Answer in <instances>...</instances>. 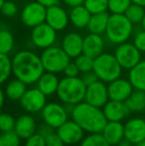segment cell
I'll return each instance as SVG.
<instances>
[{"label":"cell","mask_w":145,"mask_h":146,"mask_svg":"<svg viewBox=\"0 0 145 146\" xmlns=\"http://www.w3.org/2000/svg\"><path fill=\"white\" fill-rule=\"evenodd\" d=\"M11 60L12 74L26 85L36 84L45 72L40 56L32 51H19Z\"/></svg>","instance_id":"6da1fadb"},{"label":"cell","mask_w":145,"mask_h":146,"mask_svg":"<svg viewBox=\"0 0 145 146\" xmlns=\"http://www.w3.org/2000/svg\"><path fill=\"white\" fill-rule=\"evenodd\" d=\"M71 116L73 120H75L83 131L89 134L101 133L107 123L103 108L91 106L85 100L73 106Z\"/></svg>","instance_id":"7a4b0ae2"},{"label":"cell","mask_w":145,"mask_h":146,"mask_svg":"<svg viewBox=\"0 0 145 146\" xmlns=\"http://www.w3.org/2000/svg\"><path fill=\"white\" fill-rule=\"evenodd\" d=\"M134 33V25L124 14H110L107 22L105 36L113 45L125 43Z\"/></svg>","instance_id":"3957f363"},{"label":"cell","mask_w":145,"mask_h":146,"mask_svg":"<svg viewBox=\"0 0 145 146\" xmlns=\"http://www.w3.org/2000/svg\"><path fill=\"white\" fill-rule=\"evenodd\" d=\"M87 86L79 77H65L59 83L57 96L63 102L68 104H75L85 100Z\"/></svg>","instance_id":"277c9868"},{"label":"cell","mask_w":145,"mask_h":146,"mask_svg":"<svg viewBox=\"0 0 145 146\" xmlns=\"http://www.w3.org/2000/svg\"><path fill=\"white\" fill-rule=\"evenodd\" d=\"M122 70L114 55L110 53H103L93 60V71L103 83H110L120 78Z\"/></svg>","instance_id":"5b68a950"},{"label":"cell","mask_w":145,"mask_h":146,"mask_svg":"<svg viewBox=\"0 0 145 146\" xmlns=\"http://www.w3.org/2000/svg\"><path fill=\"white\" fill-rule=\"evenodd\" d=\"M45 72L59 74L64 72L65 68L71 62V58L60 47H49L44 49L40 56Z\"/></svg>","instance_id":"8992f818"},{"label":"cell","mask_w":145,"mask_h":146,"mask_svg":"<svg viewBox=\"0 0 145 146\" xmlns=\"http://www.w3.org/2000/svg\"><path fill=\"white\" fill-rule=\"evenodd\" d=\"M141 54L142 53L134 46L133 43L127 41L125 43L117 45L113 55L122 69L129 71L142 60Z\"/></svg>","instance_id":"52a82bcc"},{"label":"cell","mask_w":145,"mask_h":146,"mask_svg":"<svg viewBox=\"0 0 145 146\" xmlns=\"http://www.w3.org/2000/svg\"><path fill=\"white\" fill-rule=\"evenodd\" d=\"M42 118L45 123L57 129L68 120L69 113L67 112L64 104L58 102H49L41 110Z\"/></svg>","instance_id":"ba28073f"},{"label":"cell","mask_w":145,"mask_h":146,"mask_svg":"<svg viewBox=\"0 0 145 146\" xmlns=\"http://www.w3.org/2000/svg\"><path fill=\"white\" fill-rule=\"evenodd\" d=\"M47 7L36 0L28 3L21 13V21L25 26L34 28L46 21Z\"/></svg>","instance_id":"9c48e42d"},{"label":"cell","mask_w":145,"mask_h":146,"mask_svg":"<svg viewBox=\"0 0 145 146\" xmlns=\"http://www.w3.org/2000/svg\"><path fill=\"white\" fill-rule=\"evenodd\" d=\"M20 106L25 111L30 113L39 112L47 104V96L38 88H29L20 98Z\"/></svg>","instance_id":"30bf717a"},{"label":"cell","mask_w":145,"mask_h":146,"mask_svg":"<svg viewBox=\"0 0 145 146\" xmlns=\"http://www.w3.org/2000/svg\"><path fill=\"white\" fill-rule=\"evenodd\" d=\"M57 39V31L53 29L46 22L33 28L31 33V41L39 49H47L54 46Z\"/></svg>","instance_id":"8fae6325"},{"label":"cell","mask_w":145,"mask_h":146,"mask_svg":"<svg viewBox=\"0 0 145 146\" xmlns=\"http://www.w3.org/2000/svg\"><path fill=\"white\" fill-rule=\"evenodd\" d=\"M109 100V92L105 83L99 80L87 87L85 102H87V104L103 108Z\"/></svg>","instance_id":"7c38bea8"},{"label":"cell","mask_w":145,"mask_h":146,"mask_svg":"<svg viewBox=\"0 0 145 146\" xmlns=\"http://www.w3.org/2000/svg\"><path fill=\"white\" fill-rule=\"evenodd\" d=\"M57 133L65 145H75L81 142L85 135L83 129L75 120H67L57 128Z\"/></svg>","instance_id":"4fadbf2b"},{"label":"cell","mask_w":145,"mask_h":146,"mask_svg":"<svg viewBox=\"0 0 145 146\" xmlns=\"http://www.w3.org/2000/svg\"><path fill=\"white\" fill-rule=\"evenodd\" d=\"M134 90L129 80L126 79H118L109 83L107 86V92H109V98L111 100H118V102H125L129 96Z\"/></svg>","instance_id":"5bb4252c"},{"label":"cell","mask_w":145,"mask_h":146,"mask_svg":"<svg viewBox=\"0 0 145 146\" xmlns=\"http://www.w3.org/2000/svg\"><path fill=\"white\" fill-rule=\"evenodd\" d=\"M124 138L132 144L140 142L145 139V119L141 117H133L124 124Z\"/></svg>","instance_id":"9a60e30c"},{"label":"cell","mask_w":145,"mask_h":146,"mask_svg":"<svg viewBox=\"0 0 145 146\" xmlns=\"http://www.w3.org/2000/svg\"><path fill=\"white\" fill-rule=\"evenodd\" d=\"M70 16L64 8L59 6L58 4L47 7L46 23L49 24L53 29L56 31H62L68 26Z\"/></svg>","instance_id":"2e32d148"},{"label":"cell","mask_w":145,"mask_h":146,"mask_svg":"<svg viewBox=\"0 0 145 146\" xmlns=\"http://www.w3.org/2000/svg\"><path fill=\"white\" fill-rule=\"evenodd\" d=\"M105 50V40L99 34L89 33L83 38V54L95 59Z\"/></svg>","instance_id":"e0dca14e"},{"label":"cell","mask_w":145,"mask_h":146,"mask_svg":"<svg viewBox=\"0 0 145 146\" xmlns=\"http://www.w3.org/2000/svg\"><path fill=\"white\" fill-rule=\"evenodd\" d=\"M107 121H121L131 112L124 102L109 100L103 108Z\"/></svg>","instance_id":"ac0fdd59"},{"label":"cell","mask_w":145,"mask_h":146,"mask_svg":"<svg viewBox=\"0 0 145 146\" xmlns=\"http://www.w3.org/2000/svg\"><path fill=\"white\" fill-rule=\"evenodd\" d=\"M83 38L75 32H71L65 35L62 41V48L71 59H75L83 54Z\"/></svg>","instance_id":"d6986e66"},{"label":"cell","mask_w":145,"mask_h":146,"mask_svg":"<svg viewBox=\"0 0 145 146\" xmlns=\"http://www.w3.org/2000/svg\"><path fill=\"white\" fill-rule=\"evenodd\" d=\"M14 130L21 139H27L37 132V123L30 114H22L16 119Z\"/></svg>","instance_id":"ffe728a7"},{"label":"cell","mask_w":145,"mask_h":146,"mask_svg":"<svg viewBox=\"0 0 145 146\" xmlns=\"http://www.w3.org/2000/svg\"><path fill=\"white\" fill-rule=\"evenodd\" d=\"M101 134L111 146H116L124 138V124L121 121H107Z\"/></svg>","instance_id":"44dd1931"},{"label":"cell","mask_w":145,"mask_h":146,"mask_svg":"<svg viewBox=\"0 0 145 146\" xmlns=\"http://www.w3.org/2000/svg\"><path fill=\"white\" fill-rule=\"evenodd\" d=\"M59 83H60V81H59L56 74L44 72V74L41 76L40 79L37 82V88L44 94L49 96L57 92Z\"/></svg>","instance_id":"7402d4cb"},{"label":"cell","mask_w":145,"mask_h":146,"mask_svg":"<svg viewBox=\"0 0 145 146\" xmlns=\"http://www.w3.org/2000/svg\"><path fill=\"white\" fill-rule=\"evenodd\" d=\"M128 80L134 90L145 92V60H141L137 65L129 70Z\"/></svg>","instance_id":"603a6c76"},{"label":"cell","mask_w":145,"mask_h":146,"mask_svg":"<svg viewBox=\"0 0 145 146\" xmlns=\"http://www.w3.org/2000/svg\"><path fill=\"white\" fill-rule=\"evenodd\" d=\"M91 16V12L83 6V4H81V5L72 7L70 13V20L75 27L81 29V28L87 27Z\"/></svg>","instance_id":"cb8c5ba5"},{"label":"cell","mask_w":145,"mask_h":146,"mask_svg":"<svg viewBox=\"0 0 145 146\" xmlns=\"http://www.w3.org/2000/svg\"><path fill=\"white\" fill-rule=\"evenodd\" d=\"M109 19V14L107 13V11L101 12V13L91 14L89 25H87V29L91 33L99 35L103 34V33H105V30H107Z\"/></svg>","instance_id":"d4e9b609"},{"label":"cell","mask_w":145,"mask_h":146,"mask_svg":"<svg viewBox=\"0 0 145 146\" xmlns=\"http://www.w3.org/2000/svg\"><path fill=\"white\" fill-rule=\"evenodd\" d=\"M130 112H142L145 111V92L139 90H134L129 98L125 100Z\"/></svg>","instance_id":"484cf974"},{"label":"cell","mask_w":145,"mask_h":146,"mask_svg":"<svg viewBox=\"0 0 145 146\" xmlns=\"http://www.w3.org/2000/svg\"><path fill=\"white\" fill-rule=\"evenodd\" d=\"M26 90H27V85L15 78L7 84L5 88V94L11 100H20Z\"/></svg>","instance_id":"4316f807"},{"label":"cell","mask_w":145,"mask_h":146,"mask_svg":"<svg viewBox=\"0 0 145 146\" xmlns=\"http://www.w3.org/2000/svg\"><path fill=\"white\" fill-rule=\"evenodd\" d=\"M124 15L133 25H140L145 15V7L131 3L124 12Z\"/></svg>","instance_id":"83f0119b"},{"label":"cell","mask_w":145,"mask_h":146,"mask_svg":"<svg viewBox=\"0 0 145 146\" xmlns=\"http://www.w3.org/2000/svg\"><path fill=\"white\" fill-rule=\"evenodd\" d=\"M15 45V39L10 31L0 29V53L9 55Z\"/></svg>","instance_id":"f1b7e54d"},{"label":"cell","mask_w":145,"mask_h":146,"mask_svg":"<svg viewBox=\"0 0 145 146\" xmlns=\"http://www.w3.org/2000/svg\"><path fill=\"white\" fill-rule=\"evenodd\" d=\"M12 74V60L8 55L0 53V85L4 84Z\"/></svg>","instance_id":"f546056e"},{"label":"cell","mask_w":145,"mask_h":146,"mask_svg":"<svg viewBox=\"0 0 145 146\" xmlns=\"http://www.w3.org/2000/svg\"><path fill=\"white\" fill-rule=\"evenodd\" d=\"M83 6L91 14L101 13L109 10V0H85Z\"/></svg>","instance_id":"4dcf8cb0"},{"label":"cell","mask_w":145,"mask_h":146,"mask_svg":"<svg viewBox=\"0 0 145 146\" xmlns=\"http://www.w3.org/2000/svg\"><path fill=\"white\" fill-rule=\"evenodd\" d=\"M79 146H111L101 133H89L79 143Z\"/></svg>","instance_id":"1f68e13d"},{"label":"cell","mask_w":145,"mask_h":146,"mask_svg":"<svg viewBox=\"0 0 145 146\" xmlns=\"http://www.w3.org/2000/svg\"><path fill=\"white\" fill-rule=\"evenodd\" d=\"M131 0H109V11L111 14H124Z\"/></svg>","instance_id":"d6a6232c"},{"label":"cell","mask_w":145,"mask_h":146,"mask_svg":"<svg viewBox=\"0 0 145 146\" xmlns=\"http://www.w3.org/2000/svg\"><path fill=\"white\" fill-rule=\"evenodd\" d=\"M93 60L91 57L85 54H81L79 57L75 59V63L79 68L81 73H87V72L93 71Z\"/></svg>","instance_id":"836d02e7"},{"label":"cell","mask_w":145,"mask_h":146,"mask_svg":"<svg viewBox=\"0 0 145 146\" xmlns=\"http://www.w3.org/2000/svg\"><path fill=\"white\" fill-rule=\"evenodd\" d=\"M15 121L16 119L12 114L5 113V112L0 113V132L3 133L10 130H14Z\"/></svg>","instance_id":"e575fe53"},{"label":"cell","mask_w":145,"mask_h":146,"mask_svg":"<svg viewBox=\"0 0 145 146\" xmlns=\"http://www.w3.org/2000/svg\"><path fill=\"white\" fill-rule=\"evenodd\" d=\"M1 140L4 146H20L21 138L15 132V130H10L7 132H3L0 134Z\"/></svg>","instance_id":"d590c367"},{"label":"cell","mask_w":145,"mask_h":146,"mask_svg":"<svg viewBox=\"0 0 145 146\" xmlns=\"http://www.w3.org/2000/svg\"><path fill=\"white\" fill-rule=\"evenodd\" d=\"M0 12L3 16L8 18H12L17 14L18 12V7L15 4V2L11 1V0H5V2L2 5Z\"/></svg>","instance_id":"8d00e7d4"},{"label":"cell","mask_w":145,"mask_h":146,"mask_svg":"<svg viewBox=\"0 0 145 146\" xmlns=\"http://www.w3.org/2000/svg\"><path fill=\"white\" fill-rule=\"evenodd\" d=\"M132 43L141 53H145V30L140 27L138 32H135Z\"/></svg>","instance_id":"74e56055"},{"label":"cell","mask_w":145,"mask_h":146,"mask_svg":"<svg viewBox=\"0 0 145 146\" xmlns=\"http://www.w3.org/2000/svg\"><path fill=\"white\" fill-rule=\"evenodd\" d=\"M24 146H46V140L44 136L36 132L26 139Z\"/></svg>","instance_id":"f35d334b"},{"label":"cell","mask_w":145,"mask_h":146,"mask_svg":"<svg viewBox=\"0 0 145 146\" xmlns=\"http://www.w3.org/2000/svg\"><path fill=\"white\" fill-rule=\"evenodd\" d=\"M46 146H65V143L61 139L57 132H53L45 137Z\"/></svg>","instance_id":"ab89813d"},{"label":"cell","mask_w":145,"mask_h":146,"mask_svg":"<svg viewBox=\"0 0 145 146\" xmlns=\"http://www.w3.org/2000/svg\"><path fill=\"white\" fill-rule=\"evenodd\" d=\"M81 73L79 68L77 67L75 62H70L64 70V74L66 77H77Z\"/></svg>","instance_id":"60d3db41"},{"label":"cell","mask_w":145,"mask_h":146,"mask_svg":"<svg viewBox=\"0 0 145 146\" xmlns=\"http://www.w3.org/2000/svg\"><path fill=\"white\" fill-rule=\"evenodd\" d=\"M81 80H83V82L85 83V85L87 87V86L93 84L95 82L99 81V78L95 75V72L89 71V72H87V73H83V77H81Z\"/></svg>","instance_id":"b9f144b4"},{"label":"cell","mask_w":145,"mask_h":146,"mask_svg":"<svg viewBox=\"0 0 145 146\" xmlns=\"http://www.w3.org/2000/svg\"><path fill=\"white\" fill-rule=\"evenodd\" d=\"M37 132L42 135V136L46 137V136H48L49 134H51V133L55 132V128H53L52 126H50L49 124L44 122L39 127H37Z\"/></svg>","instance_id":"7bdbcfd3"},{"label":"cell","mask_w":145,"mask_h":146,"mask_svg":"<svg viewBox=\"0 0 145 146\" xmlns=\"http://www.w3.org/2000/svg\"><path fill=\"white\" fill-rule=\"evenodd\" d=\"M63 1H64V3H66L68 6H70V7H75V6L83 4L85 0H63Z\"/></svg>","instance_id":"ee69618b"},{"label":"cell","mask_w":145,"mask_h":146,"mask_svg":"<svg viewBox=\"0 0 145 146\" xmlns=\"http://www.w3.org/2000/svg\"><path fill=\"white\" fill-rule=\"evenodd\" d=\"M36 1L41 3L42 5L46 6V7H50V6H52V5L58 4V2L60 1V0H36Z\"/></svg>","instance_id":"f6af8a7d"},{"label":"cell","mask_w":145,"mask_h":146,"mask_svg":"<svg viewBox=\"0 0 145 146\" xmlns=\"http://www.w3.org/2000/svg\"><path fill=\"white\" fill-rule=\"evenodd\" d=\"M5 92H3V90H2L1 88H0V110H1V108H3L4 106V102H5Z\"/></svg>","instance_id":"bcb514c9"},{"label":"cell","mask_w":145,"mask_h":146,"mask_svg":"<svg viewBox=\"0 0 145 146\" xmlns=\"http://www.w3.org/2000/svg\"><path fill=\"white\" fill-rule=\"evenodd\" d=\"M116 146H133V144H132L129 140H127L126 138H123Z\"/></svg>","instance_id":"7dc6e473"},{"label":"cell","mask_w":145,"mask_h":146,"mask_svg":"<svg viewBox=\"0 0 145 146\" xmlns=\"http://www.w3.org/2000/svg\"><path fill=\"white\" fill-rule=\"evenodd\" d=\"M132 3L134 4H137V5H140V6H143L145 7V0H131Z\"/></svg>","instance_id":"c3c4849f"},{"label":"cell","mask_w":145,"mask_h":146,"mask_svg":"<svg viewBox=\"0 0 145 146\" xmlns=\"http://www.w3.org/2000/svg\"><path fill=\"white\" fill-rule=\"evenodd\" d=\"M133 146H145V139L142 141H140V142L136 143V144H134Z\"/></svg>","instance_id":"681fc988"},{"label":"cell","mask_w":145,"mask_h":146,"mask_svg":"<svg viewBox=\"0 0 145 146\" xmlns=\"http://www.w3.org/2000/svg\"><path fill=\"white\" fill-rule=\"evenodd\" d=\"M140 26H141L142 29H144V30H145V15H144V18H143V20H142L141 24H140Z\"/></svg>","instance_id":"f907efd6"},{"label":"cell","mask_w":145,"mask_h":146,"mask_svg":"<svg viewBox=\"0 0 145 146\" xmlns=\"http://www.w3.org/2000/svg\"><path fill=\"white\" fill-rule=\"evenodd\" d=\"M5 2V0H0V9H1L2 5H3V3Z\"/></svg>","instance_id":"816d5d0a"},{"label":"cell","mask_w":145,"mask_h":146,"mask_svg":"<svg viewBox=\"0 0 145 146\" xmlns=\"http://www.w3.org/2000/svg\"><path fill=\"white\" fill-rule=\"evenodd\" d=\"M0 146H4L3 142H2V140H1V137H0Z\"/></svg>","instance_id":"f5cc1de1"},{"label":"cell","mask_w":145,"mask_h":146,"mask_svg":"<svg viewBox=\"0 0 145 146\" xmlns=\"http://www.w3.org/2000/svg\"><path fill=\"white\" fill-rule=\"evenodd\" d=\"M65 146H75V145H65Z\"/></svg>","instance_id":"db71d44e"},{"label":"cell","mask_w":145,"mask_h":146,"mask_svg":"<svg viewBox=\"0 0 145 146\" xmlns=\"http://www.w3.org/2000/svg\"><path fill=\"white\" fill-rule=\"evenodd\" d=\"M0 24H1V19H0Z\"/></svg>","instance_id":"11a10c76"},{"label":"cell","mask_w":145,"mask_h":146,"mask_svg":"<svg viewBox=\"0 0 145 146\" xmlns=\"http://www.w3.org/2000/svg\"><path fill=\"white\" fill-rule=\"evenodd\" d=\"M144 112H145V111H144Z\"/></svg>","instance_id":"9f6ffc18"}]
</instances>
